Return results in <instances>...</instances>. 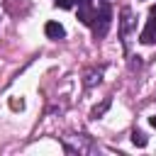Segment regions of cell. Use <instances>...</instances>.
<instances>
[{
	"mask_svg": "<svg viewBox=\"0 0 156 156\" xmlns=\"http://www.w3.org/2000/svg\"><path fill=\"white\" fill-rule=\"evenodd\" d=\"M110 24H112V7H110V2H100L98 5V10H95V17H93V37L95 39H102L107 32H110Z\"/></svg>",
	"mask_w": 156,
	"mask_h": 156,
	"instance_id": "1",
	"label": "cell"
},
{
	"mask_svg": "<svg viewBox=\"0 0 156 156\" xmlns=\"http://www.w3.org/2000/svg\"><path fill=\"white\" fill-rule=\"evenodd\" d=\"M139 41H141V44H154V41H156V17H154V15H151V20L146 22V27L141 29Z\"/></svg>",
	"mask_w": 156,
	"mask_h": 156,
	"instance_id": "2",
	"label": "cell"
},
{
	"mask_svg": "<svg viewBox=\"0 0 156 156\" xmlns=\"http://www.w3.org/2000/svg\"><path fill=\"white\" fill-rule=\"evenodd\" d=\"M44 34H46L49 39H63V37H66V29H63V24H58V22H46V24H44Z\"/></svg>",
	"mask_w": 156,
	"mask_h": 156,
	"instance_id": "3",
	"label": "cell"
},
{
	"mask_svg": "<svg viewBox=\"0 0 156 156\" xmlns=\"http://www.w3.org/2000/svg\"><path fill=\"white\" fill-rule=\"evenodd\" d=\"M132 24H134V15H132L129 7H124V10H122V22H119V34L127 37L129 29H132Z\"/></svg>",
	"mask_w": 156,
	"mask_h": 156,
	"instance_id": "4",
	"label": "cell"
},
{
	"mask_svg": "<svg viewBox=\"0 0 156 156\" xmlns=\"http://www.w3.org/2000/svg\"><path fill=\"white\" fill-rule=\"evenodd\" d=\"M93 17H95V10L90 7V2H85V5H78V20L83 22V24H93Z\"/></svg>",
	"mask_w": 156,
	"mask_h": 156,
	"instance_id": "5",
	"label": "cell"
},
{
	"mask_svg": "<svg viewBox=\"0 0 156 156\" xmlns=\"http://www.w3.org/2000/svg\"><path fill=\"white\" fill-rule=\"evenodd\" d=\"M110 105H112V100H110V98H105V100H102L100 105H95V107H93V112H90V117H93V119H98V117H102V115H105V112L110 110Z\"/></svg>",
	"mask_w": 156,
	"mask_h": 156,
	"instance_id": "6",
	"label": "cell"
},
{
	"mask_svg": "<svg viewBox=\"0 0 156 156\" xmlns=\"http://www.w3.org/2000/svg\"><path fill=\"white\" fill-rule=\"evenodd\" d=\"M132 141H134V146H146V144H149V139H146L144 132H134V134H132Z\"/></svg>",
	"mask_w": 156,
	"mask_h": 156,
	"instance_id": "7",
	"label": "cell"
},
{
	"mask_svg": "<svg viewBox=\"0 0 156 156\" xmlns=\"http://www.w3.org/2000/svg\"><path fill=\"white\" fill-rule=\"evenodd\" d=\"M56 5L63 7V10H71V7H73V0H56Z\"/></svg>",
	"mask_w": 156,
	"mask_h": 156,
	"instance_id": "8",
	"label": "cell"
},
{
	"mask_svg": "<svg viewBox=\"0 0 156 156\" xmlns=\"http://www.w3.org/2000/svg\"><path fill=\"white\" fill-rule=\"evenodd\" d=\"M149 15H154V17H156V5H151V10H149Z\"/></svg>",
	"mask_w": 156,
	"mask_h": 156,
	"instance_id": "9",
	"label": "cell"
},
{
	"mask_svg": "<svg viewBox=\"0 0 156 156\" xmlns=\"http://www.w3.org/2000/svg\"><path fill=\"white\" fill-rule=\"evenodd\" d=\"M149 122H151V127H154V129H156V115H154V117H151V119H149Z\"/></svg>",
	"mask_w": 156,
	"mask_h": 156,
	"instance_id": "10",
	"label": "cell"
}]
</instances>
